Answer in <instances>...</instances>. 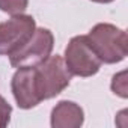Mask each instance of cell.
<instances>
[{
    "mask_svg": "<svg viewBox=\"0 0 128 128\" xmlns=\"http://www.w3.org/2000/svg\"><path fill=\"white\" fill-rule=\"evenodd\" d=\"M86 38L98 59L104 63L120 62L128 53L126 33L113 24L100 23L90 29Z\"/></svg>",
    "mask_w": 128,
    "mask_h": 128,
    "instance_id": "cell-1",
    "label": "cell"
},
{
    "mask_svg": "<svg viewBox=\"0 0 128 128\" xmlns=\"http://www.w3.org/2000/svg\"><path fill=\"white\" fill-rule=\"evenodd\" d=\"M71 82V72L60 56H48L35 66V84L41 100H50L66 89Z\"/></svg>",
    "mask_w": 128,
    "mask_h": 128,
    "instance_id": "cell-2",
    "label": "cell"
},
{
    "mask_svg": "<svg viewBox=\"0 0 128 128\" xmlns=\"http://www.w3.org/2000/svg\"><path fill=\"white\" fill-rule=\"evenodd\" d=\"M53 42H54V38L48 29H44V27L35 29L32 36L17 51H14L9 56L11 65L14 68L39 65L41 62H44L50 56L54 45Z\"/></svg>",
    "mask_w": 128,
    "mask_h": 128,
    "instance_id": "cell-3",
    "label": "cell"
},
{
    "mask_svg": "<svg viewBox=\"0 0 128 128\" xmlns=\"http://www.w3.org/2000/svg\"><path fill=\"white\" fill-rule=\"evenodd\" d=\"M65 65L78 77H90L100 71L101 60L92 50L86 36H74L65 50Z\"/></svg>",
    "mask_w": 128,
    "mask_h": 128,
    "instance_id": "cell-4",
    "label": "cell"
},
{
    "mask_svg": "<svg viewBox=\"0 0 128 128\" xmlns=\"http://www.w3.org/2000/svg\"><path fill=\"white\" fill-rule=\"evenodd\" d=\"M35 32V20L30 15L17 14L0 24V56H11Z\"/></svg>",
    "mask_w": 128,
    "mask_h": 128,
    "instance_id": "cell-5",
    "label": "cell"
},
{
    "mask_svg": "<svg viewBox=\"0 0 128 128\" xmlns=\"http://www.w3.org/2000/svg\"><path fill=\"white\" fill-rule=\"evenodd\" d=\"M11 86L20 108H32L42 101L35 84V66H20L12 77Z\"/></svg>",
    "mask_w": 128,
    "mask_h": 128,
    "instance_id": "cell-6",
    "label": "cell"
},
{
    "mask_svg": "<svg viewBox=\"0 0 128 128\" xmlns=\"http://www.w3.org/2000/svg\"><path fill=\"white\" fill-rule=\"evenodd\" d=\"M83 120L82 107L72 101H60L51 112L53 128H78L83 125Z\"/></svg>",
    "mask_w": 128,
    "mask_h": 128,
    "instance_id": "cell-7",
    "label": "cell"
},
{
    "mask_svg": "<svg viewBox=\"0 0 128 128\" xmlns=\"http://www.w3.org/2000/svg\"><path fill=\"white\" fill-rule=\"evenodd\" d=\"M29 0H0V9L11 15H17L26 11Z\"/></svg>",
    "mask_w": 128,
    "mask_h": 128,
    "instance_id": "cell-8",
    "label": "cell"
},
{
    "mask_svg": "<svg viewBox=\"0 0 128 128\" xmlns=\"http://www.w3.org/2000/svg\"><path fill=\"white\" fill-rule=\"evenodd\" d=\"M125 77H126V72L122 71V72L116 74V76L113 77V82H112V90H113L114 94H118L119 96H122V98H126V96H128Z\"/></svg>",
    "mask_w": 128,
    "mask_h": 128,
    "instance_id": "cell-9",
    "label": "cell"
},
{
    "mask_svg": "<svg viewBox=\"0 0 128 128\" xmlns=\"http://www.w3.org/2000/svg\"><path fill=\"white\" fill-rule=\"evenodd\" d=\"M11 106L8 104V101L0 95V128H3L9 124V119H11Z\"/></svg>",
    "mask_w": 128,
    "mask_h": 128,
    "instance_id": "cell-10",
    "label": "cell"
},
{
    "mask_svg": "<svg viewBox=\"0 0 128 128\" xmlns=\"http://www.w3.org/2000/svg\"><path fill=\"white\" fill-rule=\"evenodd\" d=\"M92 2H96V3H110L113 0H92Z\"/></svg>",
    "mask_w": 128,
    "mask_h": 128,
    "instance_id": "cell-11",
    "label": "cell"
}]
</instances>
